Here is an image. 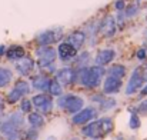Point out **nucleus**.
Returning a JSON list of instances; mask_svg holds the SVG:
<instances>
[{"label":"nucleus","instance_id":"nucleus-1","mask_svg":"<svg viewBox=\"0 0 147 140\" xmlns=\"http://www.w3.org/2000/svg\"><path fill=\"white\" fill-rule=\"evenodd\" d=\"M113 130V122L109 117H103L97 122H92L89 123L84 129H83V135L92 139H98L106 136L107 133H110Z\"/></svg>","mask_w":147,"mask_h":140},{"label":"nucleus","instance_id":"nucleus-2","mask_svg":"<svg viewBox=\"0 0 147 140\" xmlns=\"http://www.w3.org/2000/svg\"><path fill=\"white\" fill-rule=\"evenodd\" d=\"M79 79L83 86L86 87H97L100 85V80L104 74V70L101 66H93V67H83L79 70Z\"/></svg>","mask_w":147,"mask_h":140},{"label":"nucleus","instance_id":"nucleus-3","mask_svg":"<svg viewBox=\"0 0 147 140\" xmlns=\"http://www.w3.org/2000/svg\"><path fill=\"white\" fill-rule=\"evenodd\" d=\"M22 126H23V117H22V114L20 113H14L1 126V132H3V135H6L10 140H16L17 136H19V129Z\"/></svg>","mask_w":147,"mask_h":140},{"label":"nucleus","instance_id":"nucleus-4","mask_svg":"<svg viewBox=\"0 0 147 140\" xmlns=\"http://www.w3.org/2000/svg\"><path fill=\"white\" fill-rule=\"evenodd\" d=\"M57 104H59L61 109L67 110L69 113H76V112L82 110V107H83V99L79 97V96L67 94V96L60 97L59 101H57Z\"/></svg>","mask_w":147,"mask_h":140},{"label":"nucleus","instance_id":"nucleus-5","mask_svg":"<svg viewBox=\"0 0 147 140\" xmlns=\"http://www.w3.org/2000/svg\"><path fill=\"white\" fill-rule=\"evenodd\" d=\"M63 36V32L61 29H53V30H46L43 32L42 34H39L37 37V43L40 46H47V45H51L54 42H59Z\"/></svg>","mask_w":147,"mask_h":140},{"label":"nucleus","instance_id":"nucleus-6","mask_svg":"<svg viewBox=\"0 0 147 140\" xmlns=\"http://www.w3.org/2000/svg\"><path fill=\"white\" fill-rule=\"evenodd\" d=\"M37 56H39L40 67H47L50 64H53L56 59V50L53 47H42L37 50Z\"/></svg>","mask_w":147,"mask_h":140},{"label":"nucleus","instance_id":"nucleus-7","mask_svg":"<svg viewBox=\"0 0 147 140\" xmlns=\"http://www.w3.org/2000/svg\"><path fill=\"white\" fill-rule=\"evenodd\" d=\"M143 82H144V80H143L142 69H140V67H137V69L133 72V74H131V77H130V80H129V85H127V87H126V93L127 94L134 93L137 89H140V87H142Z\"/></svg>","mask_w":147,"mask_h":140},{"label":"nucleus","instance_id":"nucleus-8","mask_svg":"<svg viewBox=\"0 0 147 140\" xmlns=\"http://www.w3.org/2000/svg\"><path fill=\"white\" fill-rule=\"evenodd\" d=\"M94 116H96V110L93 107H87V109L79 110L73 116V123L74 124H83V123H87L89 120L94 119Z\"/></svg>","mask_w":147,"mask_h":140},{"label":"nucleus","instance_id":"nucleus-9","mask_svg":"<svg viewBox=\"0 0 147 140\" xmlns=\"http://www.w3.org/2000/svg\"><path fill=\"white\" fill-rule=\"evenodd\" d=\"M33 104L42 112V113H49L53 107V101L49 96L46 94H37L33 97Z\"/></svg>","mask_w":147,"mask_h":140},{"label":"nucleus","instance_id":"nucleus-10","mask_svg":"<svg viewBox=\"0 0 147 140\" xmlns=\"http://www.w3.org/2000/svg\"><path fill=\"white\" fill-rule=\"evenodd\" d=\"M100 33L106 37H111L116 33V20L111 16H107L100 24Z\"/></svg>","mask_w":147,"mask_h":140},{"label":"nucleus","instance_id":"nucleus-11","mask_svg":"<svg viewBox=\"0 0 147 140\" xmlns=\"http://www.w3.org/2000/svg\"><path fill=\"white\" fill-rule=\"evenodd\" d=\"M74 79H76V73L70 67H64V69H61V70L57 72V82L61 83V85H64V86L71 85L74 82Z\"/></svg>","mask_w":147,"mask_h":140},{"label":"nucleus","instance_id":"nucleus-12","mask_svg":"<svg viewBox=\"0 0 147 140\" xmlns=\"http://www.w3.org/2000/svg\"><path fill=\"white\" fill-rule=\"evenodd\" d=\"M121 86V79H117V77H113V76H109L104 82V93L110 94V93H116L119 92Z\"/></svg>","mask_w":147,"mask_h":140},{"label":"nucleus","instance_id":"nucleus-13","mask_svg":"<svg viewBox=\"0 0 147 140\" xmlns=\"http://www.w3.org/2000/svg\"><path fill=\"white\" fill-rule=\"evenodd\" d=\"M16 69L20 74H29L33 69V60L30 57H22L19 59V62L16 63Z\"/></svg>","mask_w":147,"mask_h":140},{"label":"nucleus","instance_id":"nucleus-14","mask_svg":"<svg viewBox=\"0 0 147 140\" xmlns=\"http://www.w3.org/2000/svg\"><path fill=\"white\" fill-rule=\"evenodd\" d=\"M76 53H77V50L69 43H61L59 46V56L61 60H70L76 56Z\"/></svg>","mask_w":147,"mask_h":140},{"label":"nucleus","instance_id":"nucleus-15","mask_svg":"<svg viewBox=\"0 0 147 140\" xmlns=\"http://www.w3.org/2000/svg\"><path fill=\"white\" fill-rule=\"evenodd\" d=\"M113 59H114V50H111V49H104V50H100V51L97 53V56H96L97 66L109 64Z\"/></svg>","mask_w":147,"mask_h":140},{"label":"nucleus","instance_id":"nucleus-16","mask_svg":"<svg viewBox=\"0 0 147 140\" xmlns=\"http://www.w3.org/2000/svg\"><path fill=\"white\" fill-rule=\"evenodd\" d=\"M84 40H86V34H84L83 32H74V33H71V34L69 36L67 43H69V45H71L76 50H79L80 47L83 46Z\"/></svg>","mask_w":147,"mask_h":140},{"label":"nucleus","instance_id":"nucleus-17","mask_svg":"<svg viewBox=\"0 0 147 140\" xmlns=\"http://www.w3.org/2000/svg\"><path fill=\"white\" fill-rule=\"evenodd\" d=\"M4 53L10 60H19V59L24 57V49L22 46H11L9 47Z\"/></svg>","mask_w":147,"mask_h":140},{"label":"nucleus","instance_id":"nucleus-18","mask_svg":"<svg viewBox=\"0 0 147 140\" xmlns=\"http://www.w3.org/2000/svg\"><path fill=\"white\" fill-rule=\"evenodd\" d=\"M49 85H50V80L46 77V76H37L36 79H33V87L37 89V90H47L49 89Z\"/></svg>","mask_w":147,"mask_h":140},{"label":"nucleus","instance_id":"nucleus-19","mask_svg":"<svg viewBox=\"0 0 147 140\" xmlns=\"http://www.w3.org/2000/svg\"><path fill=\"white\" fill-rule=\"evenodd\" d=\"M124 74H126V67L121 66V64H114L109 70V76H113V77H117V79H123Z\"/></svg>","mask_w":147,"mask_h":140},{"label":"nucleus","instance_id":"nucleus-20","mask_svg":"<svg viewBox=\"0 0 147 140\" xmlns=\"http://www.w3.org/2000/svg\"><path fill=\"white\" fill-rule=\"evenodd\" d=\"M27 119H29V123L33 127H40V126L45 124V120H43L42 114H39V113H30Z\"/></svg>","mask_w":147,"mask_h":140},{"label":"nucleus","instance_id":"nucleus-21","mask_svg":"<svg viewBox=\"0 0 147 140\" xmlns=\"http://www.w3.org/2000/svg\"><path fill=\"white\" fill-rule=\"evenodd\" d=\"M10 80H11V72L9 69L0 67V87L6 86Z\"/></svg>","mask_w":147,"mask_h":140},{"label":"nucleus","instance_id":"nucleus-22","mask_svg":"<svg viewBox=\"0 0 147 140\" xmlns=\"http://www.w3.org/2000/svg\"><path fill=\"white\" fill-rule=\"evenodd\" d=\"M49 90L53 96H60L61 94V86H60V83L57 80H50Z\"/></svg>","mask_w":147,"mask_h":140},{"label":"nucleus","instance_id":"nucleus-23","mask_svg":"<svg viewBox=\"0 0 147 140\" xmlns=\"http://www.w3.org/2000/svg\"><path fill=\"white\" fill-rule=\"evenodd\" d=\"M22 96H23V93H22L19 89H16V87H14L10 93L7 94V101H9V103H16Z\"/></svg>","mask_w":147,"mask_h":140},{"label":"nucleus","instance_id":"nucleus-24","mask_svg":"<svg viewBox=\"0 0 147 140\" xmlns=\"http://www.w3.org/2000/svg\"><path fill=\"white\" fill-rule=\"evenodd\" d=\"M97 101L101 103V109H103V110H107V109H111V107L116 106V100H114V99H104V100L100 99Z\"/></svg>","mask_w":147,"mask_h":140},{"label":"nucleus","instance_id":"nucleus-25","mask_svg":"<svg viewBox=\"0 0 147 140\" xmlns=\"http://www.w3.org/2000/svg\"><path fill=\"white\" fill-rule=\"evenodd\" d=\"M16 89H19L22 93H23V96L24 94H27L29 92H30V87H29V85L26 83V82H23V80H19L17 83H16V86H14Z\"/></svg>","mask_w":147,"mask_h":140},{"label":"nucleus","instance_id":"nucleus-26","mask_svg":"<svg viewBox=\"0 0 147 140\" xmlns=\"http://www.w3.org/2000/svg\"><path fill=\"white\" fill-rule=\"evenodd\" d=\"M130 127L131 129H139L140 127V119L136 113H133L131 117H130Z\"/></svg>","mask_w":147,"mask_h":140},{"label":"nucleus","instance_id":"nucleus-27","mask_svg":"<svg viewBox=\"0 0 147 140\" xmlns=\"http://www.w3.org/2000/svg\"><path fill=\"white\" fill-rule=\"evenodd\" d=\"M139 13V6H129L127 9H126V16L127 17H133V16H136Z\"/></svg>","mask_w":147,"mask_h":140},{"label":"nucleus","instance_id":"nucleus-28","mask_svg":"<svg viewBox=\"0 0 147 140\" xmlns=\"http://www.w3.org/2000/svg\"><path fill=\"white\" fill-rule=\"evenodd\" d=\"M37 139V130L32 129V130H27L26 133V140H36Z\"/></svg>","mask_w":147,"mask_h":140},{"label":"nucleus","instance_id":"nucleus-29","mask_svg":"<svg viewBox=\"0 0 147 140\" xmlns=\"http://www.w3.org/2000/svg\"><path fill=\"white\" fill-rule=\"evenodd\" d=\"M32 110V103L30 100H23L22 101V112H30Z\"/></svg>","mask_w":147,"mask_h":140},{"label":"nucleus","instance_id":"nucleus-30","mask_svg":"<svg viewBox=\"0 0 147 140\" xmlns=\"http://www.w3.org/2000/svg\"><path fill=\"white\" fill-rule=\"evenodd\" d=\"M139 112L143 113V114H147V100H144V101L140 103V106H139Z\"/></svg>","mask_w":147,"mask_h":140},{"label":"nucleus","instance_id":"nucleus-31","mask_svg":"<svg viewBox=\"0 0 147 140\" xmlns=\"http://www.w3.org/2000/svg\"><path fill=\"white\" fill-rule=\"evenodd\" d=\"M114 6H116V9H117L119 11H121V10H124V1H123V0H117Z\"/></svg>","mask_w":147,"mask_h":140},{"label":"nucleus","instance_id":"nucleus-32","mask_svg":"<svg viewBox=\"0 0 147 140\" xmlns=\"http://www.w3.org/2000/svg\"><path fill=\"white\" fill-rule=\"evenodd\" d=\"M137 57H139L140 60H143V59L146 57V50H144V49H140V50L137 51Z\"/></svg>","mask_w":147,"mask_h":140},{"label":"nucleus","instance_id":"nucleus-33","mask_svg":"<svg viewBox=\"0 0 147 140\" xmlns=\"http://www.w3.org/2000/svg\"><path fill=\"white\" fill-rule=\"evenodd\" d=\"M137 3H139V6H140V7L147 6V0H137Z\"/></svg>","mask_w":147,"mask_h":140},{"label":"nucleus","instance_id":"nucleus-34","mask_svg":"<svg viewBox=\"0 0 147 140\" xmlns=\"http://www.w3.org/2000/svg\"><path fill=\"white\" fill-rule=\"evenodd\" d=\"M4 109V101H3V99H1V96H0V112Z\"/></svg>","mask_w":147,"mask_h":140},{"label":"nucleus","instance_id":"nucleus-35","mask_svg":"<svg viewBox=\"0 0 147 140\" xmlns=\"http://www.w3.org/2000/svg\"><path fill=\"white\" fill-rule=\"evenodd\" d=\"M4 51H6V47L0 46V56H1V54H4Z\"/></svg>","mask_w":147,"mask_h":140},{"label":"nucleus","instance_id":"nucleus-36","mask_svg":"<svg viewBox=\"0 0 147 140\" xmlns=\"http://www.w3.org/2000/svg\"><path fill=\"white\" fill-rule=\"evenodd\" d=\"M142 94H143V96H146V94H147V86L143 89V90H142Z\"/></svg>","mask_w":147,"mask_h":140},{"label":"nucleus","instance_id":"nucleus-37","mask_svg":"<svg viewBox=\"0 0 147 140\" xmlns=\"http://www.w3.org/2000/svg\"><path fill=\"white\" fill-rule=\"evenodd\" d=\"M143 80H147V72H146V74H143Z\"/></svg>","mask_w":147,"mask_h":140},{"label":"nucleus","instance_id":"nucleus-38","mask_svg":"<svg viewBox=\"0 0 147 140\" xmlns=\"http://www.w3.org/2000/svg\"><path fill=\"white\" fill-rule=\"evenodd\" d=\"M49 140H56V139H54V137H53V139H51V137H50V139Z\"/></svg>","mask_w":147,"mask_h":140},{"label":"nucleus","instance_id":"nucleus-39","mask_svg":"<svg viewBox=\"0 0 147 140\" xmlns=\"http://www.w3.org/2000/svg\"><path fill=\"white\" fill-rule=\"evenodd\" d=\"M0 140H3V139H1V137H0Z\"/></svg>","mask_w":147,"mask_h":140}]
</instances>
